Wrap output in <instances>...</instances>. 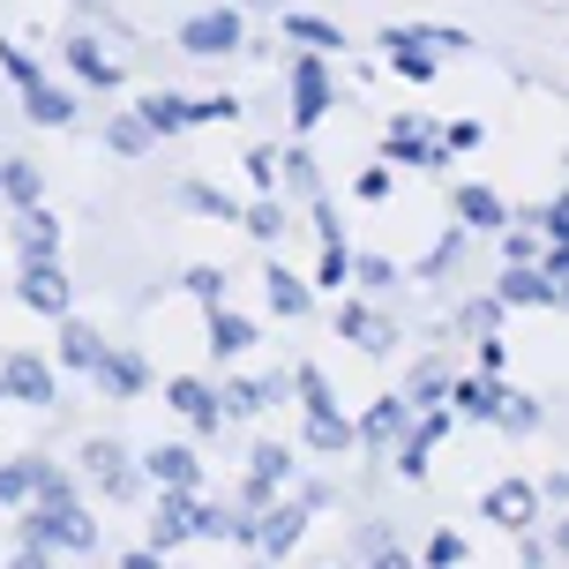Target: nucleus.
Segmentation results:
<instances>
[{
  "instance_id": "obj_1",
  "label": "nucleus",
  "mask_w": 569,
  "mask_h": 569,
  "mask_svg": "<svg viewBox=\"0 0 569 569\" xmlns=\"http://www.w3.org/2000/svg\"><path fill=\"white\" fill-rule=\"evenodd\" d=\"M16 540L53 547V555H98V517H90L83 502H60V510H38V502H30L23 525H16Z\"/></svg>"
},
{
  "instance_id": "obj_2",
  "label": "nucleus",
  "mask_w": 569,
  "mask_h": 569,
  "mask_svg": "<svg viewBox=\"0 0 569 569\" xmlns=\"http://www.w3.org/2000/svg\"><path fill=\"white\" fill-rule=\"evenodd\" d=\"M83 472H90V487H98L106 502H128V495L142 487L128 442H113V435H90V442H83Z\"/></svg>"
},
{
  "instance_id": "obj_3",
  "label": "nucleus",
  "mask_w": 569,
  "mask_h": 569,
  "mask_svg": "<svg viewBox=\"0 0 569 569\" xmlns=\"http://www.w3.org/2000/svg\"><path fill=\"white\" fill-rule=\"evenodd\" d=\"M16 300H23L30 315H53V322H68V308H76V292H68V270H60V262H23Z\"/></svg>"
},
{
  "instance_id": "obj_4",
  "label": "nucleus",
  "mask_w": 569,
  "mask_h": 569,
  "mask_svg": "<svg viewBox=\"0 0 569 569\" xmlns=\"http://www.w3.org/2000/svg\"><path fill=\"white\" fill-rule=\"evenodd\" d=\"M180 46H188V53H240V46H248V30H240V8H202V16H188V23H180Z\"/></svg>"
},
{
  "instance_id": "obj_5",
  "label": "nucleus",
  "mask_w": 569,
  "mask_h": 569,
  "mask_svg": "<svg viewBox=\"0 0 569 569\" xmlns=\"http://www.w3.org/2000/svg\"><path fill=\"white\" fill-rule=\"evenodd\" d=\"M166 405L196 427V435H218V427H226V398H218L202 375H172V382H166Z\"/></svg>"
},
{
  "instance_id": "obj_6",
  "label": "nucleus",
  "mask_w": 569,
  "mask_h": 569,
  "mask_svg": "<svg viewBox=\"0 0 569 569\" xmlns=\"http://www.w3.org/2000/svg\"><path fill=\"white\" fill-rule=\"evenodd\" d=\"M196 495H188V487H158V510H150V547H158V555H172V547L180 540H196Z\"/></svg>"
},
{
  "instance_id": "obj_7",
  "label": "nucleus",
  "mask_w": 569,
  "mask_h": 569,
  "mask_svg": "<svg viewBox=\"0 0 569 569\" xmlns=\"http://www.w3.org/2000/svg\"><path fill=\"white\" fill-rule=\"evenodd\" d=\"M300 532H308V502H270V510H256V547H262V562H284V555L300 547Z\"/></svg>"
},
{
  "instance_id": "obj_8",
  "label": "nucleus",
  "mask_w": 569,
  "mask_h": 569,
  "mask_svg": "<svg viewBox=\"0 0 569 569\" xmlns=\"http://www.w3.org/2000/svg\"><path fill=\"white\" fill-rule=\"evenodd\" d=\"M0 382H8L16 405H53L60 398V375L46 368L38 352H8V360H0Z\"/></svg>"
},
{
  "instance_id": "obj_9",
  "label": "nucleus",
  "mask_w": 569,
  "mask_h": 569,
  "mask_svg": "<svg viewBox=\"0 0 569 569\" xmlns=\"http://www.w3.org/2000/svg\"><path fill=\"white\" fill-rule=\"evenodd\" d=\"M284 480H292V450H284V442H256V457H248V495H240V502H248V510H270Z\"/></svg>"
},
{
  "instance_id": "obj_10",
  "label": "nucleus",
  "mask_w": 569,
  "mask_h": 569,
  "mask_svg": "<svg viewBox=\"0 0 569 569\" xmlns=\"http://www.w3.org/2000/svg\"><path fill=\"white\" fill-rule=\"evenodd\" d=\"M142 480L150 487H188V495H196L202 487V457L188 450V442H158V450H142Z\"/></svg>"
},
{
  "instance_id": "obj_11",
  "label": "nucleus",
  "mask_w": 569,
  "mask_h": 569,
  "mask_svg": "<svg viewBox=\"0 0 569 569\" xmlns=\"http://www.w3.org/2000/svg\"><path fill=\"white\" fill-rule=\"evenodd\" d=\"M322 113H330V76H322V53H308V60H292V120L315 128Z\"/></svg>"
},
{
  "instance_id": "obj_12",
  "label": "nucleus",
  "mask_w": 569,
  "mask_h": 569,
  "mask_svg": "<svg viewBox=\"0 0 569 569\" xmlns=\"http://www.w3.org/2000/svg\"><path fill=\"white\" fill-rule=\"evenodd\" d=\"M412 412H420L412 398H375L368 420H360V442H375V450H398L405 435H412Z\"/></svg>"
},
{
  "instance_id": "obj_13",
  "label": "nucleus",
  "mask_w": 569,
  "mask_h": 569,
  "mask_svg": "<svg viewBox=\"0 0 569 569\" xmlns=\"http://www.w3.org/2000/svg\"><path fill=\"white\" fill-rule=\"evenodd\" d=\"M487 517L510 525V532H525V525L540 517V487H532V480H495V487H487Z\"/></svg>"
},
{
  "instance_id": "obj_14",
  "label": "nucleus",
  "mask_w": 569,
  "mask_h": 569,
  "mask_svg": "<svg viewBox=\"0 0 569 569\" xmlns=\"http://www.w3.org/2000/svg\"><path fill=\"white\" fill-rule=\"evenodd\" d=\"M90 382H98L106 398H142V390H150V368H142L136 352H113V345H106V360H98Z\"/></svg>"
},
{
  "instance_id": "obj_15",
  "label": "nucleus",
  "mask_w": 569,
  "mask_h": 569,
  "mask_svg": "<svg viewBox=\"0 0 569 569\" xmlns=\"http://www.w3.org/2000/svg\"><path fill=\"white\" fill-rule=\"evenodd\" d=\"M98 360H106V338L90 330V322H60V368H76V375H98Z\"/></svg>"
},
{
  "instance_id": "obj_16",
  "label": "nucleus",
  "mask_w": 569,
  "mask_h": 569,
  "mask_svg": "<svg viewBox=\"0 0 569 569\" xmlns=\"http://www.w3.org/2000/svg\"><path fill=\"white\" fill-rule=\"evenodd\" d=\"M555 300V278L547 270H532V262H510L502 270V308H547Z\"/></svg>"
},
{
  "instance_id": "obj_17",
  "label": "nucleus",
  "mask_w": 569,
  "mask_h": 569,
  "mask_svg": "<svg viewBox=\"0 0 569 569\" xmlns=\"http://www.w3.org/2000/svg\"><path fill=\"white\" fill-rule=\"evenodd\" d=\"M68 68H76L90 90H120V60L98 53V38H68Z\"/></svg>"
},
{
  "instance_id": "obj_18",
  "label": "nucleus",
  "mask_w": 569,
  "mask_h": 569,
  "mask_svg": "<svg viewBox=\"0 0 569 569\" xmlns=\"http://www.w3.org/2000/svg\"><path fill=\"white\" fill-rule=\"evenodd\" d=\"M16 248H23V262H60V226H53V210H23Z\"/></svg>"
},
{
  "instance_id": "obj_19",
  "label": "nucleus",
  "mask_w": 569,
  "mask_h": 569,
  "mask_svg": "<svg viewBox=\"0 0 569 569\" xmlns=\"http://www.w3.org/2000/svg\"><path fill=\"white\" fill-rule=\"evenodd\" d=\"M248 345H256V322H248V315H232L226 300H218V308H210V352H218V360H240Z\"/></svg>"
},
{
  "instance_id": "obj_20",
  "label": "nucleus",
  "mask_w": 569,
  "mask_h": 569,
  "mask_svg": "<svg viewBox=\"0 0 569 569\" xmlns=\"http://www.w3.org/2000/svg\"><path fill=\"white\" fill-rule=\"evenodd\" d=\"M23 113L38 120V128H68V120H76V98H68L60 83H46V76H38V83L23 90Z\"/></svg>"
},
{
  "instance_id": "obj_21",
  "label": "nucleus",
  "mask_w": 569,
  "mask_h": 569,
  "mask_svg": "<svg viewBox=\"0 0 569 569\" xmlns=\"http://www.w3.org/2000/svg\"><path fill=\"white\" fill-rule=\"evenodd\" d=\"M218 398H226V420H256L270 398H284V375H270V382H226Z\"/></svg>"
},
{
  "instance_id": "obj_22",
  "label": "nucleus",
  "mask_w": 569,
  "mask_h": 569,
  "mask_svg": "<svg viewBox=\"0 0 569 569\" xmlns=\"http://www.w3.org/2000/svg\"><path fill=\"white\" fill-rule=\"evenodd\" d=\"M382 46H390V60H398V76H412V83L435 76V53L420 46V30H382Z\"/></svg>"
},
{
  "instance_id": "obj_23",
  "label": "nucleus",
  "mask_w": 569,
  "mask_h": 569,
  "mask_svg": "<svg viewBox=\"0 0 569 569\" xmlns=\"http://www.w3.org/2000/svg\"><path fill=\"white\" fill-rule=\"evenodd\" d=\"M352 442H360V427L345 420L338 405H330V412H308V450H330V457H338V450H352Z\"/></svg>"
},
{
  "instance_id": "obj_24",
  "label": "nucleus",
  "mask_w": 569,
  "mask_h": 569,
  "mask_svg": "<svg viewBox=\"0 0 569 569\" xmlns=\"http://www.w3.org/2000/svg\"><path fill=\"white\" fill-rule=\"evenodd\" d=\"M142 120H150L158 136H180V128H196V98H166V90H158V98H142Z\"/></svg>"
},
{
  "instance_id": "obj_25",
  "label": "nucleus",
  "mask_w": 569,
  "mask_h": 569,
  "mask_svg": "<svg viewBox=\"0 0 569 569\" xmlns=\"http://www.w3.org/2000/svg\"><path fill=\"white\" fill-rule=\"evenodd\" d=\"M106 142H113L120 158H142V150L158 142V128H150L142 113H113V120H106Z\"/></svg>"
},
{
  "instance_id": "obj_26",
  "label": "nucleus",
  "mask_w": 569,
  "mask_h": 569,
  "mask_svg": "<svg viewBox=\"0 0 569 569\" xmlns=\"http://www.w3.org/2000/svg\"><path fill=\"white\" fill-rule=\"evenodd\" d=\"M495 398H502V390H495L487 375H465V382H450V405L465 412V420H495Z\"/></svg>"
},
{
  "instance_id": "obj_27",
  "label": "nucleus",
  "mask_w": 569,
  "mask_h": 569,
  "mask_svg": "<svg viewBox=\"0 0 569 569\" xmlns=\"http://www.w3.org/2000/svg\"><path fill=\"white\" fill-rule=\"evenodd\" d=\"M390 150H398V158H412V166H442V142L427 136L420 120H398V128H390Z\"/></svg>"
},
{
  "instance_id": "obj_28",
  "label": "nucleus",
  "mask_w": 569,
  "mask_h": 569,
  "mask_svg": "<svg viewBox=\"0 0 569 569\" xmlns=\"http://www.w3.org/2000/svg\"><path fill=\"white\" fill-rule=\"evenodd\" d=\"M0 196L38 210V196H46V188H38V166H30V158H0Z\"/></svg>"
},
{
  "instance_id": "obj_29",
  "label": "nucleus",
  "mask_w": 569,
  "mask_h": 569,
  "mask_svg": "<svg viewBox=\"0 0 569 569\" xmlns=\"http://www.w3.org/2000/svg\"><path fill=\"white\" fill-rule=\"evenodd\" d=\"M338 338H360L368 352H390V322L368 308H338Z\"/></svg>"
},
{
  "instance_id": "obj_30",
  "label": "nucleus",
  "mask_w": 569,
  "mask_h": 569,
  "mask_svg": "<svg viewBox=\"0 0 569 569\" xmlns=\"http://www.w3.org/2000/svg\"><path fill=\"white\" fill-rule=\"evenodd\" d=\"M457 218L480 226V232H495L502 226V196H495V188H457Z\"/></svg>"
},
{
  "instance_id": "obj_31",
  "label": "nucleus",
  "mask_w": 569,
  "mask_h": 569,
  "mask_svg": "<svg viewBox=\"0 0 569 569\" xmlns=\"http://www.w3.org/2000/svg\"><path fill=\"white\" fill-rule=\"evenodd\" d=\"M262 284H270V308H278V315H308V300H315V292H308L300 278H292L284 262H270V278H262Z\"/></svg>"
},
{
  "instance_id": "obj_32",
  "label": "nucleus",
  "mask_w": 569,
  "mask_h": 569,
  "mask_svg": "<svg viewBox=\"0 0 569 569\" xmlns=\"http://www.w3.org/2000/svg\"><path fill=\"white\" fill-rule=\"evenodd\" d=\"M30 472H38V495H30L38 510H60V502H76V480H68L60 465H46V457H30Z\"/></svg>"
},
{
  "instance_id": "obj_33",
  "label": "nucleus",
  "mask_w": 569,
  "mask_h": 569,
  "mask_svg": "<svg viewBox=\"0 0 569 569\" xmlns=\"http://www.w3.org/2000/svg\"><path fill=\"white\" fill-rule=\"evenodd\" d=\"M284 38H300L308 53H338V46H345V38L322 23V16H284Z\"/></svg>"
},
{
  "instance_id": "obj_34",
  "label": "nucleus",
  "mask_w": 569,
  "mask_h": 569,
  "mask_svg": "<svg viewBox=\"0 0 569 569\" xmlns=\"http://www.w3.org/2000/svg\"><path fill=\"white\" fill-rule=\"evenodd\" d=\"M495 427H510V435H532V427H540V405L517 398V390H502V398H495Z\"/></svg>"
},
{
  "instance_id": "obj_35",
  "label": "nucleus",
  "mask_w": 569,
  "mask_h": 569,
  "mask_svg": "<svg viewBox=\"0 0 569 569\" xmlns=\"http://www.w3.org/2000/svg\"><path fill=\"white\" fill-rule=\"evenodd\" d=\"M30 495H38V472H30V457H8V465H0V502L16 510V502H30Z\"/></svg>"
},
{
  "instance_id": "obj_36",
  "label": "nucleus",
  "mask_w": 569,
  "mask_h": 569,
  "mask_svg": "<svg viewBox=\"0 0 569 569\" xmlns=\"http://www.w3.org/2000/svg\"><path fill=\"white\" fill-rule=\"evenodd\" d=\"M188 292H196L202 308H218V300H226V278H218L210 262H196V270H188Z\"/></svg>"
},
{
  "instance_id": "obj_37",
  "label": "nucleus",
  "mask_w": 569,
  "mask_h": 569,
  "mask_svg": "<svg viewBox=\"0 0 569 569\" xmlns=\"http://www.w3.org/2000/svg\"><path fill=\"white\" fill-rule=\"evenodd\" d=\"M0 68L16 76V90H30V83H38V60H30L23 46H8V38H0Z\"/></svg>"
},
{
  "instance_id": "obj_38",
  "label": "nucleus",
  "mask_w": 569,
  "mask_h": 569,
  "mask_svg": "<svg viewBox=\"0 0 569 569\" xmlns=\"http://www.w3.org/2000/svg\"><path fill=\"white\" fill-rule=\"evenodd\" d=\"M292 390L308 398V412H330V405H338V398H330V382H322L315 368H300V375H292Z\"/></svg>"
},
{
  "instance_id": "obj_39",
  "label": "nucleus",
  "mask_w": 569,
  "mask_h": 569,
  "mask_svg": "<svg viewBox=\"0 0 569 569\" xmlns=\"http://www.w3.org/2000/svg\"><path fill=\"white\" fill-rule=\"evenodd\" d=\"M465 562V540H457V532H435V540H427V569H457Z\"/></svg>"
},
{
  "instance_id": "obj_40",
  "label": "nucleus",
  "mask_w": 569,
  "mask_h": 569,
  "mask_svg": "<svg viewBox=\"0 0 569 569\" xmlns=\"http://www.w3.org/2000/svg\"><path fill=\"white\" fill-rule=\"evenodd\" d=\"M442 390H450V375H442V368H420V375H412V390H405V398H412V405H435Z\"/></svg>"
},
{
  "instance_id": "obj_41",
  "label": "nucleus",
  "mask_w": 569,
  "mask_h": 569,
  "mask_svg": "<svg viewBox=\"0 0 569 569\" xmlns=\"http://www.w3.org/2000/svg\"><path fill=\"white\" fill-rule=\"evenodd\" d=\"M248 232H256V240H278V232H284V210H278V202H256V210H248Z\"/></svg>"
},
{
  "instance_id": "obj_42",
  "label": "nucleus",
  "mask_w": 569,
  "mask_h": 569,
  "mask_svg": "<svg viewBox=\"0 0 569 569\" xmlns=\"http://www.w3.org/2000/svg\"><path fill=\"white\" fill-rule=\"evenodd\" d=\"M210 120H240V98H196V128H210Z\"/></svg>"
},
{
  "instance_id": "obj_43",
  "label": "nucleus",
  "mask_w": 569,
  "mask_h": 569,
  "mask_svg": "<svg viewBox=\"0 0 569 569\" xmlns=\"http://www.w3.org/2000/svg\"><path fill=\"white\" fill-rule=\"evenodd\" d=\"M180 196L196 202V210H210V218H232V202H226V196H218V188H180Z\"/></svg>"
},
{
  "instance_id": "obj_44",
  "label": "nucleus",
  "mask_w": 569,
  "mask_h": 569,
  "mask_svg": "<svg viewBox=\"0 0 569 569\" xmlns=\"http://www.w3.org/2000/svg\"><path fill=\"white\" fill-rule=\"evenodd\" d=\"M540 226L555 232V240H569V196H555V202H547V210H540Z\"/></svg>"
},
{
  "instance_id": "obj_45",
  "label": "nucleus",
  "mask_w": 569,
  "mask_h": 569,
  "mask_svg": "<svg viewBox=\"0 0 569 569\" xmlns=\"http://www.w3.org/2000/svg\"><path fill=\"white\" fill-rule=\"evenodd\" d=\"M8 569H60V562H53V547H16V562H8Z\"/></svg>"
},
{
  "instance_id": "obj_46",
  "label": "nucleus",
  "mask_w": 569,
  "mask_h": 569,
  "mask_svg": "<svg viewBox=\"0 0 569 569\" xmlns=\"http://www.w3.org/2000/svg\"><path fill=\"white\" fill-rule=\"evenodd\" d=\"M345 270H352V262H345V248H322V284H345Z\"/></svg>"
},
{
  "instance_id": "obj_47",
  "label": "nucleus",
  "mask_w": 569,
  "mask_h": 569,
  "mask_svg": "<svg viewBox=\"0 0 569 569\" xmlns=\"http://www.w3.org/2000/svg\"><path fill=\"white\" fill-rule=\"evenodd\" d=\"M368 569H412V555H405V547H390V540H382V547H375V562Z\"/></svg>"
},
{
  "instance_id": "obj_48",
  "label": "nucleus",
  "mask_w": 569,
  "mask_h": 569,
  "mask_svg": "<svg viewBox=\"0 0 569 569\" xmlns=\"http://www.w3.org/2000/svg\"><path fill=\"white\" fill-rule=\"evenodd\" d=\"M360 196H368V202H382V196H390V172H382V166H375V172H360Z\"/></svg>"
},
{
  "instance_id": "obj_49",
  "label": "nucleus",
  "mask_w": 569,
  "mask_h": 569,
  "mask_svg": "<svg viewBox=\"0 0 569 569\" xmlns=\"http://www.w3.org/2000/svg\"><path fill=\"white\" fill-rule=\"evenodd\" d=\"M248 172H256L262 188H270V180H278V150H256V158H248Z\"/></svg>"
},
{
  "instance_id": "obj_50",
  "label": "nucleus",
  "mask_w": 569,
  "mask_h": 569,
  "mask_svg": "<svg viewBox=\"0 0 569 569\" xmlns=\"http://www.w3.org/2000/svg\"><path fill=\"white\" fill-rule=\"evenodd\" d=\"M120 569H166V555L158 547H136V555H120Z\"/></svg>"
},
{
  "instance_id": "obj_51",
  "label": "nucleus",
  "mask_w": 569,
  "mask_h": 569,
  "mask_svg": "<svg viewBox=\"0 0 569 569\" xmlns=\"http://www.w3.org/2000/svg\"><path fill=\"white\" fill-rule=\"evenodd\" d=\"M555 547H562V555H569V517H562V525H555Z\"/></svg>"
},
{
  "instance_id": "obj_52",
  "label": "nucleus",
  "mask_w": 569,
  "mask_h": 569,
  "mask_svg": "<svg viewBox=\"0 0 569 569\" xmlns=\"http://www.w3.org/2000/svg\"><path fill=\"white\" fill-rule=\"evenodd\" d=\"M555 300H562V308H569V278H555Z\"/></svg>"
},
{
  "instance_id": "obj_53",
  "label": "nucleus",
  "mask_w": 569,
  "mask_h": 569,
  "mask_svg": "<svg viewBox=\"0 0 569 569\" xmlns=\"http://www.w3.org/2000/svg\"><path fill=\"white\" fill-rule=\"evenodd\" d=\"M256 8H278V0H256Z\"/></svg>"
},
{
  "instance_id": "obj_54",
  "label": "nucleus",
  "mask_w": 569,
  "mask_h": 569,
  "mask_svg": "<svg viewBox=\"0 0 569 569\" xmlns=\"http://www.w3.org/2000/svg\"><path fill=\"white\" fill-rule=\"evenodd\" d=\"M0 398H8V382H0Z\"/></svg>"
}]
</instances>
